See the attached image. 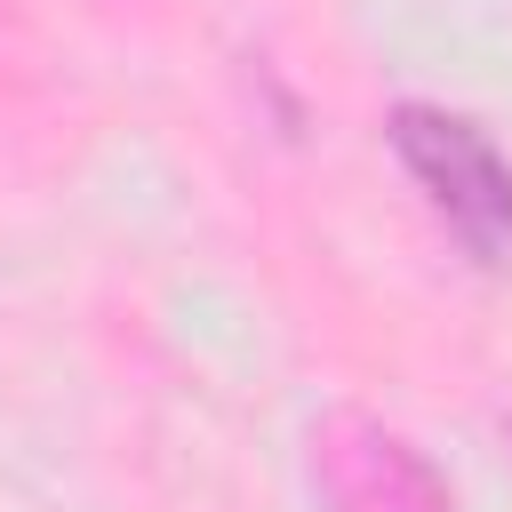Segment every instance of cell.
Wrapping results in <instances>:
<instances>
[{"mask_svg": "<svg viewBox=\"0 0 512 512\" xmlns=\"http://www.w3.org/2000/svg\"><path fill=\"white\" fill-rule=\"evenodd\" d=\"M392 144L408 160V176L432 192V208L464 232L472 256H504L512 248V168L496 160V144L448 112H400Z\"/></svg>", "mask_w": 512, "mask_h": 512, "instance_id": "obj_1", "label": "cell"}]
</instances>
